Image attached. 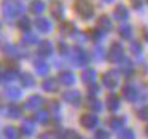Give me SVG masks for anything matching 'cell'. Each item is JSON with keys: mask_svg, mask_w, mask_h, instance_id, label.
<instances>
[{"mask_svg": "<svg viewBox=\"0 0 148 139\" xmlns=\"http://www.w3.org/2000/svg\"><path fill=\"white\" fill-rule=\"evenodd\" d=\"M121 93H123V98L129 103H143V101L148 100V92L142 90L134 82H127V84L123 85Z\"/></svg>", "mask_w": 148, "mask_h": 139, "instance_id": "1", "label": "cell"}, {"mask_svg": "<svg viewBox=\"0 0 148 139\" xmlns=\"http://www.w3.org/2000/svg\"><path fill=\"white\" fill-rule=\"evenodd\" d=\"M73 9H75V13L83 19V21H89V19H92L94 13H96V8H94V5H92L91 0H75Z\"/></svg>", "mask_w": 148, "mask_h": 139, "instance_id": "2", "label": "cell"}, {"mask_svg": "<svg viewBox=\"0 0 148 139\" xmlns=\"http://www.w3.org/2000/svg\"><path fill=\"white\" fill-rule=\"evenodd\" d=\"M2 11H3V16L7 19H13L24 11V6H23V3L16 2V0H3Z\"/></svg>", "mask_w": 148, "mask_h": 139, "instance_id": "3", "label": "cell"}, {"mask_svg": "<svg viewBox=\"0 0 148 139\" xmlns=\"http://www.w3.org/2000/svg\"><path fill=\"white\" fill-rule=\"evenodd\" d=\"M70 62L73 66H80L81 68V66H86L89 63V55L83 47L75 46L70 49Z\"/></svg>", "mask_w": 148, "mask_h": 139, "instance_id": "4", "label": "cell"}, {"mask_svg": "<svg viewBox=\"0 0 148 139\" xmlns=\"http://www.w3.org/2000/svg\"><path fill=\"white\" fill-rule=\"evenodd\" d=\"M121 73L116 71V70H110V71H105L102 76V84L103 87H107L108 90H115L119 85V81H121Z\"/></svg>", "mask_w": 148, "mask_h": 139, "instance_id": "5", "label": "cell"}, {"mask_svg": "<svg viewBox=\"0 0 148 139\" xmlns=\"http://www.w3.org/2000/svg\"><path fill=\"white\" fill-rule=\"evenodd\" d=\"M107 57H108V62L119 63L123 59H124V47H123V44L119 43V41H113V43L110 44V49H108Z\"/></svg>", "mask_w": 148, "mask_h": 139, "instance_id": "6", "label": "cell"}, {"mask_svg": "<svg viewBox=\"0 0 148 139\" xmlns=\"http://www.w3.org/2000/svg\"><path fill=\"white\" fill-rule=\"evenodd\" d=\"M96 28H99V30L103 32V33H107V32H112L113 24H112V19H110V16H107V14L97 16V19H96Z\"/></svg>", "mask_w": 148, "mask_h": 139, "instance_id": "7", "label": "cell"}, {"mask_svg": "<svg viewBox=\"0 0 148 139\" xmlns=\"http://www.w3.org/2000/svg\"><path fill=\"white\" fill-rule=\"evenodd\" d=\"M80 123L86 130H94L96 126H99V119L96 114H83L80 117Z\"/></svg>", "mask_w": 148, "mask_h": 139, "instance_id": "8", "label": "cell"}, {"mask_svg": "<svg viewBox=\"0 0 148 139\" xmlns=\"http://www.w3.org/2000/svg\"><path fill=\"white\" fill-rule=\"evenodd\" d=\"M107 125L110 126V130L113 131H119L121 128H124L126 125V117L123 115H112L107 119Z\"/></svg>", "mask_w": 148, "mask_h": 139, "instance_id": "9", "label": "cell"}, {"mask_svg": "<svg viewBox=\"0 0 148 139\" xmlns=\"http://www.w3.org/2000/svg\"><path fill=\"white\" fill-rule=\"evenodd\" d=\"M113 18H115L116 21H119V22L127 21V18H129V9L126 8V5L118 3V5L113 8Z\"/></svg>", "mask_w": 148, "mask_h": 139, "instance_id": "10", "label": "cell"}, {"mask_svg": "<svg viewBox=\"0 0 148 139\" xmlns=\"http://www.w3.org/2000/svg\"><path fill=\"white\" fill-rule=\"evenodd\" d=\"M64 100L67 101V103L73 104V106H80V103H81V93L78 90H75V88H70V90H67L64 93Z\"/></svg>", "mask_w": 148, "mask_h": 139, "instance_id": "11", "label": "cell"}, {"mask_svg": "<svg viewBox=\"0 0 148 139\" xmlns=\"http://www.w3.org/2000/svg\"><path fill=\"white\" fill-rule=\"evenodd\" d=\"M119 106H121L119 96H116V95H113V93L107 96V107H108L110 112H116V111L119 109Z\"/></svg>", "mask_w": 148, "mask_h": 139, "instance_id": "12", "label": "cell"}, {"mask_svg": "<svg viewBox=\"0 0 148 139\" xmlns=\"http://www.w3.org/2000/svg\"><path fill=\"white\" fill-rule=\"evenodd\" d=\"M97 79V71L94 68H88L83 71V74H81V81L84 82V84H92V82H96Z\"/></svg>", "mask_w": 148, "mask_h": 139, "instance_id": "13", "label": "cell"}, {"mask_svg": "<svg viewBox=\"0 0 148 139\" xmlns=\"http://www.w3.org/2000/svg\"><path fill=\"white\" fill-rule=\"evenodd\" d=\"M86 107L92 112H100L102 111V103L97 100V96H89L86 100Z\"/></svg>", "mask_w": 148, "mask_h": 139, "instance_id": "14", "label": "cell"}, {"mask_svg": "<svg viewBox=\"0 0 148 139\" xmlns=\"http://www.w3.org/2000/svg\"><path fill=\"white\" fill-rule=\"evenodd\" d=\"M35 25H37V28H38L40 32H43V33H48V32H51V28H53L51 22H49L46 18H38L35 21Z\"/></svg>", "mask_w": 148, "mask_h": 139, "instance_id": "15", "label": "cell"}, {"mask_svg": "<svg viewBox=\"0 0 148 139\" xmlns=\"http://www.w3.org/2000/svg\"><path fill=\"white\" fill-rule=\"evenodd\" d=\"M51 14L56 19H62V16H64V5L61 2H58V0H54L51 5Z\"/></svg>", "mask_w": 148, "mask_h": 139, "instance_id": "16", "label": "cell"}, {"mask_svg": "<svg viewBox=\"0 0 148 139\" xmlns=\"http://www.w3.org/2000/svg\"><path fill=\"white\" fill-rule=\"evenodd\" d=\"M132 27L129 24H121L118 27V33H119V36L123 38V40H131L132 38Z\"/></svg>", "mask_w": 148, "mask_h": 139, "instance_id": "17", "label": "cell"}, {"mask_svg": "<svg viewBox=\"0 0 148 139\" xmlns=\"http://www.w3.org/2000/svg\"><path fill=\"white\" fill-rule=\"evenodd\" d=\"M59 81L64 85H73L75 84V74L72 71H62L59 74Z\"/></svg>", "mask_w": 148, "mask_h": 139, "instance_id": "18", "label": "cell"}, {"mask_svg": "<svg viewBox=\"0 0 148 139\" xmlns=\"http://www.w3.org/2000/svg\"><path fill=\"white\" fill-rule=\"evenodd\" d=\"M119 65H121V73L126 76H129L132 73V70H134V63L129 59H123L121 62H119Z\"/></svg>", "mask_w": 148, "mask_h": 139, "instance_id": "19", "label": "cell"}, {"mask_svg": "<svg viewBox=\"0 0 148 139\" xmlns=\"http://www.w3.org/2000/svg\"><path fill=\"white\" fill-rule=\"evenodd\" d=\"M129 51H131L132 55H135L137 59H140L143 47H142V44L138 43V41H131V44H129Z\"/></svg>", "mask_w": 148, "mask_h": 139, "instance_id": "20", "label": "cell"}, {"mask_svg": "<svg viewBox=\"0 0 148 139\" xmlns=\"http://www.w3.org/2000/svg\"><path fill=\"white\" fill-rule=\"evenodd\" d=\"M45 3L42 2V0H34L32 3H30V11L34 13V14H40V13L45 11Z\"/></svg>", "mask_w": 148, "mask_h": 139, "instance_id": "21", "label": "cell"}, {"mask_svg": "<svg viewBox=\"0 0 148 139\" xmlns=\"http://www.w3.org/2000/svg\"><path fill=\"white\" fill-rule=\"evenodd\" d=\"M77 32V28H75V24L73 22H64V24L61 25V33L62 35H72Z\"/></svg>", "mask_w": 148, "mask_h": 139, "instance_id": "22", "label": "cell"}, {"mask_svg": "<svg viewBox=\"0 0 148 139\" xmlns=\"http://www.w3.org/2000/svg\"><path fill=\"white\" fill-rule=\"evenodd\" d=\"M92 59L97 60V62H100V60H103V57H105V51H103L102 46H94L92 47Z\"/></svg>", "mask_w": 148, "mask_h": 139, "instance_id": "23", "label": "cell"}, {"mask_svg": "<svg viewBox=\"0 0 148 139\" xmlns=\"http://www.w3.org/2000/svg\"><path fill=\"white\" fill-rule=\"evenodd\" d=\"M40 104H42V96H38V95H35V96H30L29 101L26 103V107H29V109H35V107H38Z\"/></svg>", "mask_w": 148, "mask_h": 139, "instance_id": "24", "label": "cell"}, {"mask_svg": "<svg viewBox=\"0 0 148 139\" xmlns=\"http://www.w3.org/2000/svg\"><path fill=\"white\" fill-rule=\"evenodd\" d=\"M119 139H135V133L131 128H121L119 130Z\"/></svg>", "mask_w": 148, "mask_h": 139, "instance_id": "25", "label": "cell"}, {"mask_svg": "<svg viewBox=\"0 0 148 139\" xmlns=\"http://www.w3.org/2000/svg\"><path fill=\"white\" fill-rule=\"evenodd\" d=\"M43 88L48 92H56L58 90V82L54 81V79H46L45 82H43Z\"/></svg>", "mask_w": 148, "mask_h": 139, "instance_id": "26", "label": "cell"}, {"mask_svg": "<svg viewBox=\"0 0 148 139\" xmlns=\"http://www.w3.org/2000/svg\"><path fill=\"white\" fill-rule=\"evenodd\" d=\"M53 52V44L49 41H43L42 46H40V54L42 55H49Z\"/></svg>", "mask_w": 148, "mask_h": 139, "instance_id": "27", "label": "cell"}, {"mask_svg": "<svg viewBox=\"0 0 148 139\" xmlns=\"http://www.w3.org/2000/svg\"><path fill=\"white\" fill-rule=\"evenodd\" d=\"M86 35L91 38V40H94V41H100L102 36H103V32H100L99 28H92V30H89Z\"/></svg>", "mask_w": 148, "mask_h": 139, "instance_id": "28", "label": "cell"}, {"mask_svg": "<svg viewBox=\"0 0 148 139\" xmlns=\"http://www.w3.org/2000/svg\"><path fill=\"white\" fill-rule=\"evenodd\" d=\"M94 139H110V133L107 131V130H103V128H99V130L96 131Z\"/></svg>", "mask_w": 148, "mask_h": 139, "instance_id": "29", "label": "cell"}, {"mask_svg": "<svg viewBox=\"0 0 148 139\" xmlns=\"http://www.w3.org/2000/svg\"><path fill=\"white\" fill-rule=\"evenodd\" d=\"M35 68H37V71H38V74H46V73H48V65H46L45 62H37Z\"/></svg>", "mask_w": 148, "mask_h": 139, "instance_id": "30", "label": "cell"}, {"mask_svg": "<svg viewBox=\"0 0 148 139\" xmlns=\"http://www.w3.org/2000/svg\"><path fill=\"white\" fill-rule=\"evenodd\" d=\"M5 136H7L8 139H16L18 138V131L13 128V126H7V128H5Z\"/></svg>", "mask_w": 148, "mask_h": 139, "instance_id": "31", "label": "cell"}, {"mask_svg": "<svg viewBox=\"0 0 148 139\" xmlns=\"http://www.w3.org/2000/svg\"><path fill=\"white\" fill-rule=\"evenodd\" d=\"M100 92V87L96 84V82H92V84H89V90H88V93H89V96H97Z\"/></svg>", "mask_w": 148, "mask_h": 139, "instance_id": "32", "label": "cell"}, {"mask_svg": "<svg viewBox=\"0 0 148 139\" xmlns=\"http://www.w3.org/2000/svg\"><path fill=\"white\" fill-rule=\"evenodd\" d=\"M137 117L140 120H148V104H147V106H143L142 109L137 111Z\"/></svg>", "mask_w": 148, "mask_h": 139, "instance_id": "33", "label": "cell"}, {"mask_svg": "<svg viewBox=\"0 0 148 139\" xmlns=\"http://www.w3.org/2000/svg\"><path fill=\"white\" fill-rule=\"evenodd\" d=\"M7 95H8V96H11V98H19L21 96V90H19V88H14V87H10L7 90Z\"/></svg>", "mask_w": 148, "mask_h": 139, "instance_id": "34", "label": "cell"}, {"mask_svg": "<svg viewBox=\"0 0 148 139\" xmlns=\"http://www.w3.org/2000/svg\"><path fill=\"white\" fill-rule=\"evenodd\" d=\"M23 131L26 133V134H30V133L34 131V125H32V122H29V120H26V122L23 123Z\"/></svg>", "mask_w": 148, "mask_h": 139, "instance_id": "35", "label": "cell"}, {"mask_svg": "<svg viewBox=\"0 0 148 139\" xmlns=\"http://www.w3.org/2000/svg\"><path fill=\"white\" fill-rule=\"evenodd\" d=\"M37 120L42 123H46L48 122V112H45V111H40L38 114H37Z\"/></svg>", "mask_w": 148, "mask_h": 139, "instance_id": "36", "label": "cell"}, {"mask_svg": "<svg viewBox=\"0 0 148 139\" xmlns=\"http://www.w3.org/2000/svg\"><path fill=\"white\" fill-rule=\"evenodd\" d=\"M18 24H19V28H29L30 27V21L27 18H21Z\"/></svg>", "mask_w": 148, "mask_h": 139, "instance_id": "37", "label": "cell"}, {"mask_svg": "<svg viewBox=\"0 0 148 139\" xmlns=\"http://www.w3.org/2000/svg\"><path fill=\"white\" fill-rule=\"evenodd\" d=\"M37 36L35 35H32V33H27L26 36H24V43H29V44H32V43H37Z\"/></svg>", "mask_w": 148, "mask_h": 139, "instance_id": "38", "label": "cell"}, {"mask_svg": "<svg viewBox=\"0 0 148 139\" xmlns=\"http://www.w3.org/2000/svg\"><path fill=\"white\" fill-rule=\"evenodd\" d=\"M23 84L26 85V87H29V85H34V79L30 78L29 74H24V76H23Z\"/></svg>", "mask_w": 148, "mask_h": 139, "instance_id": "39", "label": "cell"}, {"mask_svg": "<svg viewBox=\"0 0 148 139\" xmlns=\"http://www.w3.org/2000/svg\"><path fill=\"white\" fill-rule=\"evenodd\" d=\"M65 139H81V136L77 131H67L65 133Z\"/></svg>", "mask_w": 148, "mask_h": 139, "instance_id": "40", "label": "cell"}, {"mask_svg": "<svg viewBox=\"0 0 148 139\" xmlns=\"http://www.w3.org/2000/svg\"><path fill=\"white\" fill-rule=\"evenodd\" d=\"M131 5H132V8H135V9H142L143 2H142V0H131Z\"/></svg>", "mask_w": 148, "mask_h": 139, "instance_id": "41", "label": "cell"}, {"mask_svg": "<svg viewBox=\"0 0 148 139\" xmlns=\"http://www.w3.org/2000/svg\"><path fill=\"white\" fill-rule=\"evenodd\" d=\"M10 115L11 117H19V109H18V107H10Z\"/></svg>", "mask_w": 148, "mask_h": 139, "instance_id": "42", "label": "cell"}, {"mask_svg": "<svg viewBox=\"0 0 148 139\" xmlns=\"http://www.w3.org/2000/svg\"><path fill=\"white\" fill-rule=\"evenodd\" d=\"M142 35H143V40L148 43V28L147 27H142Z\"/></svg>", "mask_w": 148, "mask_h": 139, "instance_id": "43", "label": "cell"}, {"mask_svg": "<svg viewBox=\"0 0 148 139\" xmlns=\"http://www.w3.org/2000/svg\"><path fill=\"white\" fill-rule=\"evenodd\" d=\"M102 2H103V3H113L115 0H102Z\"/></svg>", "mask_w": 148, "mask_h": 139, "instance_id": "44", "label": "cell"}, {"mask_svg": "<svg viewBox=\"0 0 148 139\" xmlns=\"http://www.w3.org/2000/svg\"><path fill=\"white\" fill-rule=\"evenodd\" d=\"M145 134L148 136V125H147V128H145Z\"/></svg>", "mask_w": 148, "mask_h": 139, "instance_id": "45", "label": "cell"}, {"mask_svg": "<svg viewBox=\"0 0 148 139\" xmlns=\"http://www.w3.org/2000/svg\"><path fill=\"white\" fill-rule=\"evenodd\" d=\"M147 3H148V0H147Z\"/></svg>", "mask_w": 148, "mask_h": 139, "instance_id": "46", "label": "cell"}]
</instances>
